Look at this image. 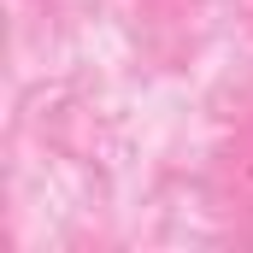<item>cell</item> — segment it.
Listing matches in <instances>:
<instances>
[{
	"instance_id": "cell-1",
	"label": "cell",
	"mask_w": 253,
	"mask_h": 253,
	"mask_svg": "<svg viewBox=\"0 0 253 253\" xmlns=\"http://www.w3.org/2000/svg\"><path fill=\"white\" fill-rule=\"evenodd\" d=\"M212 206L224 218H253V118L212 159Z\"/></svg>"
}]
</instances>
